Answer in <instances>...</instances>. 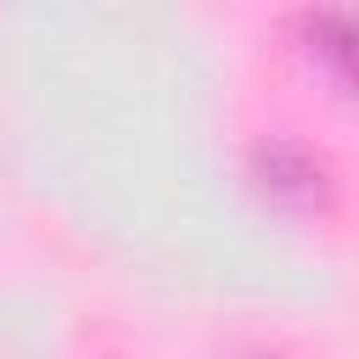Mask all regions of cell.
<instances>
[{"label": "cell", "mask_w": 359, "mask_h": 359, "mask_svg": "<svg viewBox=\"0 0 359 359\" xmlns=\"http://www.w3.org/2000/svg\"><path fill=\"white\" fill-rule=\"evenodd\" d=\"M258 180L269 191H280V196H297V202H320L325 196V168L303 146H292V140L258 146Z\"/></svg>", "instance_id": "6da1fadb"}]
</instances>
